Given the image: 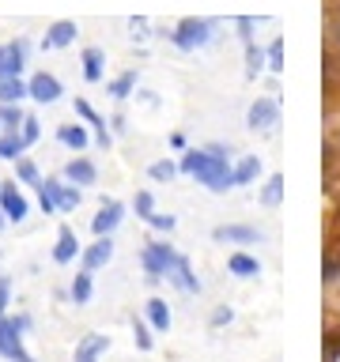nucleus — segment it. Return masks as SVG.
<instances>
[{"label":"nucleus","instance_id":"nucleus-1","mask_svg":"<svg viewBox=\"0 0 340 362\" xmlns=\"http://www.w3.org/2000/svg\"><path fill=\"white\" fill-rule=\"evenodd\" d=\"M178 170L189 177H197L208 192H227L234 189V166L227 155H215L208 147H186L178 158Z\"/></svg>","mask_w":340,"mask_h":362},{"label":"nucleus","instance_id":"nucleus-2","mask_svg":"<svg viewBox=\"0 0 340 362\" xmlns=\"http://www.w3.org/2000/svg\"><path fill=\"white\" fill-rule=\"evenodd\" d=\"M30 328V317L19 313V317H0V355L8 362H34L30 351L23 347V332Z\"/></svg>","mask_w":340,"mask_h":362},{"label":"nucleus","instance_id":"nucleus-3","mask_svg":"<svg viewBox=\"0 0 340 362\" xmlns=\"http://www.w3.org/2000/svg\"><path fill=\"white\" fill-rule=\"evenodd\" d=\"M178 260H181V253L170 242H147L144 253H140V264H144V272H147V279H152V283L174 276Z\"/></svg>","mask_w":340,"mask_h":362},{"label":"nucleus","instance_id":"nucleus-4","mask_svg":"<svg viewBox=\"0 0 340 362\" xmlns=\"http://www.w3.org/2000/svg\"><path fill=\"white\" fill-rule=\"evenodd\" d=\"M170 42L178 49H200V45L212 42V23L208 19H181L174 27V34H170Z\"/></svg>","mask_w":340,"mask_h":362},{"label":"nucleus","instance_id":"nucleus-5","mask_svg":"<svg viewBox=\"0 0 340 362\" xmlns=\"http://www.w3.org/2000/svg\"><path fill=\"white\" fill-rule=\"evenodd\" d=\"M0 211L8 215V223H23L30 215V204L16 181H0Z\"/></svg>","mask_w":340,"mask_h":362},{"label":"nucleus","instance_id":"nucleus-6","mask_svg":"<svg viewBox=\"0 0 340 362\" xmlns=\"http://www.w3.org/2000/svg\"><path fill=\"white\" fill-rule=\"evenodd\" d=\"M42 185H45V192L53 197L57 211H76L79 200H84L79 185H72V181H64V177H42Z\"/></svg>","mask_w":340,"mask_h":362},{"label":"nucleus","instance_id":"nucleus-7","mask_svg":"<svg viewBox=\"0 0 340 362\" xmlns=\"http://www.w3.org/2000/svg\"><path fill=\"white\" fill-rule=\"evenodd\" d=\"M246 124L254 132H272L280 124V106H276V98H257L254 106L246 110Z\"/></svg>","mask_w":340,"mask_h":362},{"label":"nucleus","instance_id":"nucleus-8","mask_svg":"<svg viewBox=\"0 0 340 362\" xmlns=\"http://www.w3.org/2000/svg\"><path fill=\"white\" fill-rule=\"evenodd\" d=\"M27 90H30L34 102H42V106H50V102H57V98L64 95L61 79H57L53 72H34V76L27 79Z\"/></svg>","mask_w":340,"mask_h":362},{"label":"nucleus","instance_id":"nucleus-9","mask_svg":"<svg viewBox=\"0 0 340 362\" xmlns=\"http://www.w3.org/2000/svg\"><path fill=\"white\" fill-rule=\"evenodd\" d=\"M121 219H125V204L121 200H106L95 211V219H91V230H95V238H106V234H113L121 226Z\"/></svg>","mask_w":340,"mask_h":362},{"label":"nucleus","instance_id":"nucleus-10","mask_svg":"<svg viewBox=\"0 0 340 362\" xmlns=\"http://www.w3.org/2000/svg\"><path fill=\"white\" fill-rule=\"evenodd\" d=\"M212 238H215V242H234V245H254V242H265V234H261L257 226H242V223L215 226Z\"/></svg>","mask_w":340,"mask_h":362},{"label":"nucleus","instance_id":"nucleus-11","mask_svg":"<svg viewBox=\"0 0 340 362\" xmlns=\"http://www.w3.org/2000/svg\"><path fill=\"white\" fill-rule=\"evenodd\" d=\"M27 68V42H8L0 45V76H23Z\"/></svg>","mask_w":340,"mask_h":362},{"label":"nucleus","instance_id":"nucleus-12","mask_svg":"<svg viewBox=\"0 0 340 362\" xmlns=\"http://www.w3.org/2000/svg\"><path fill=\"white\" fill-rule=\"evenodd\" d=\"M79 260H84V268L87 272H98V268H106L110 260H113V238L106 234V238H95L84 253H79Z\"/></svg>","mask_w":340,"mask_h":362},{"label":"nucleus","instance_id":"nucleus-13","mask_svg":"<svg viewBox=\"0 0 340 362\" xmlns=\"http://www.w3.org/2000/svg\"><path fill=\"white\" fill-rule=\"evenodd\" d=\"M79 38V27L72 19H57V23H50V30H45V38H42V45L45 49H64V45H72Z\"/></svg>","mask_w":340,"mask_h":362},{"label":"nucleus","instance_id":"nucleus-14","mask_svg":"<svg viewBox=\"0 0 340 362\" xmlns=\"http://www.w3.org/2000/svg\"><path fill=\"white\" fill-rule=\"evenodd\" d=\"M110 351V336H102V332H91V336H84L76 344V355H72V362H98L102 355Z\"/></svg>","mask_w":340,"mask_h":362},{"label":"nucleus","instance_id":"nucleus-15","mask_svg":"<svg viewBox=\"0 0 340 362\" xmlns=\"http://www.w3.org/2000/svg\"><path fill=\"white\" fill-rule=\"evenodd\" d=\"M84 253V245H79V238L72 226H61V234H57V245H53V260L57 264H72V260Z\"/></svg>","mask_w":340,"mask_h":362},{"label":"nucleus","instance_id":"nucleus-16","mask_svg":"<svg viewBox=\"0 0 340 362\" xmlns=\"http://www.w3.org/2000/svg\"><path fill=\"white\" fill-rule=\"evenodd\" d=\"M64 181H72V185L87 189V185H95V181H98V170H95V163H91V158H72V163L64 166Z\"/></svg>","mask_w":340,"mask_h":362},{"label":"nucleus","instance_id":"nucleus-17","mask_svg":"<svg viewBox=\"0 0 340 362\" xmlns=\"http://www.w3.org/2000/svg\"><path fill=\"white\" fill-rule=\"evenodd\" d=\"M57 140H61L64 147H72V151H84V147L91 144V132H87L79 121H68V124H61V129H57Z\"/></svg>","mask_w":340,"mask_h":362},{"label":"nucleus","instance_id":"nucleus-18","mask_svg":"<svg viewBox=\"0 0 340 362\" xmlns=\"http://www.w3.org/2000/svg\"><path fill=\"white\" fill-rule=\"evenodd\" d=\"M76 113H79V117H84V121L91 124V129H95V140H98L102 147H110V132H106V121H102L98 113L91 110V102H87V98H76Z\"/></svg>","mask_w":340,"mask_h":362},{"label":"nucleus","instance_id":"nucleus-19","mask_svg":"<svg viewBox=\"0 0 340 362\" xmlns=\"http://www.w3.org/2000/svg\"><path fill=\"white\" fill-rule=\"evenodd\" d=\"M102 72H106V53H102L98 45H87L84 49V79L87 83H98Z\"/></svg>","mask_w":340,"mask_h":362},{"label":"nucleus","instance_id":"nucleus-20","mask_svg":"<svg viewBox=\"0 0 340 362\" xmlns=\"http://www.w3.org/2000/svg\"><path fill=\"white\" fill-rule=\"evenodd\" d=\"M23 98H30V90H27V79L23 76H0V102H19Z\"/></svg>","mask_w":340,"mask_h":362},{"label":"nucleus","instance_id":"nucleus-21","mask_svg":"<svg viewBox=\"0 0 340 362\" xmlns=\"http://www.w3.org/2000/svg\"><path fill=\"white\" fill-rule=\"evenodd\" d=\"M227 268H231L238 279H254V276H261V260L249 257V253H231V257H227Z\"/></svg>","mask_w":340,"mask_h":362},{"label":"nucleus","instance_id":"nucleus-22","mask_svg":"<svg viewBox=\"0 0 340 362\" xmlns=\"http://www.w3.org/2000/svg\"><path fill=\"white\" fill-rule=\"evenodd\" d=\"M144 313H147V325H152L155 332H166V328H170V305L163 298H147Z\"/></svg>","mask_w":340,"mask_h":362},{"label":"nucleus","instance_id":"nucleus-23","mask_svg":"<svg viewBox=\"0 0 340 362\" xmlns=\"http://www.w3.org/2000/svg\"><path fill=\"white\" fill-rule=\"evenodd\" d=\"M170 279H174L186 294H200V279H197V272H193V264L186 257L178 260V268H174V276H170Z\"/></svg>","mask_w":340,"mask_h":362},{"label":"nucleus","instance_id":"nucleus-24","mask_svg":"<svg viewBox=\"0 0 340 362\" xmlns=\"http://www.w3.org/2000/svg\"><path fill=\"white\" fill-rule=\"evenodd\" d=\"M91 291H95V283H91V272H76V279H72V287H68V298H72L76 305H87L91 302Z\"/></svg>","mask_w":340,"mask_h":362},{"label":"nucleus","instance_id":"nucleus-25","mask_svg":"<svg viewBox=\"0 0 340 362\" xmlns=\"http://www.w3.org/2000/svg\"><path fill=\"white\" fill-rule=\"evenodd\" d=\"M23 151H27V144H23L19 132H0V158H4V163L23 158Z\"/></svg>","mask_w":340,"mask_h":362},{"label":"nucleus","instance_id":"nucleus-26","mask_svg":"<svg viewBox=\"0 0 340 362\" xmlns=\"http://www.w3.org/2000/svg\"><path fill=\"white\" fill-rule=\"evenodd\" d=\"M268 68V53L261 49L257 42H246V76L254 79V76H261Z\"/></svg>","mask_w":340,"mask_h":362},{"label":"nucleus","instance_id":"nucleus-27","mask_svg":"<svg viewBox=\"0 0 340 362\" xmlns=\"http://www.w3.org/2000/svg\"><path fill=\"white\" fill-rule=\"evenodd\" d=\"M23 121H27V113H23L16 102H0V129H4V132H19Z\"/></svg>","mask_w":340,"mask_h":362},{"label":"nucleus","instance_id":"nucleus-28","mask_svg":"<svg viewBox=\"0 0 340 362\" xmlns=\"http://www.w3.org/2000/svg\"><path fill=\"white\" fill-rule=\"evenodd\" d=\"M257 174H261V158L246 155L242 163L234 166V185H249V181H257Z\"/></svg>","mask_w":340,"mask_h":362},{"label":"nucleus","instance_id":"nucleus-29","mask_svg":"<svg viewBox=\"0 0 340 362\" xmlns=\"http://www.w3.org/2000/svg\"><path fill=\"white\" fill-rule=\"evenodd\" d=\"M280 200H283V174H272L265 181V189H261V204H265V208H276Z\"/></svg>","mask_w":340,"mask_h":362},{"label":"nucleus","instance_id":"nucleus-30","mask_svg":"<svg viewBox=\"0 0 340 362\" xmlns=\"http://www.w3.org/2000/svg\"><path fill=\"white\" fill-rule=\"evenodd\" d=\"M132 90H136V68H132V72H125V76H118V79H110V95L118 102H125Z\"/></svg>","mask_w":340,"mask_h":362},{"label":"nucleus","instance_id":"nucleus-31","mask_svg":"<svg viewBox=\"0 0 340 362\" xmlns=\"http://www.w3.org/2000/svg\"><path fill=\"white\" fill-rule=\"evenodd\" d=\"M147 174H152V181H174L181 170H178L174 158H159V163H152V170H147Z\"/></svg>","mask_w":340,"mask_h":362},{"label":"nucleus","instance_id":"nucleus-32","mask_svg":"<svg viewBox=\"0 0 340 362\" xmlns=\"http://www.w3.org/2000/svg\"><path fill=\"white\" fill-rule=\"evenodd\" d=\"M132 208H136V215H140V219L147 223V219L155 215V197H152L147 189H140V192H136V200H132Z\"/></svg>","mask_w":340,"mask_h":362},{"label":"nucleus","instance_id":"nucleus-33","mask_svg":"<svg viewBox=\"0 0 340 362\" xmlns=\"http://www.w3.org/2000/svg\"><path fill=\"white\" fill-rule=\"evenodd\" d=\"M152 332H155V328L147 321H132V339H136V347H140V351H152V344H155Z\"/></svg>","mask_w":340,"mask_h":362},{"label":"nucleus","instance_id":"nucleus-34","mask_svg":"<svg viewBox=\"0 0 340 362\" xmlns=\"http://www.w3.org/2000/svg\"><path fill=\"white\" fill-rule=\"evenodd\" d=\"M16 177H19V181H27L30 189L42 181V177H38V166H34L30 158H16Z\"/></svg>","mask_w":340,"mask_h":362},{"label":"nucleus","instance_id":"nucleus-35","mask_svg":"<svg viewBox=\"0 0 340 362\" xmlns=\"http://www.w3.org/2000/svg\"><path fill=\"white\" fill-rule=\"evenodd\" d=\"M19 136H23V144H38V136H42V124H38V117H30V113H27V121H23L19 124Z\"/></svg>","mask_w":340,"mask_h":362},{"label":"nucleus","instance_id":"nucleus-36","mask_svg":"<svg viewBox=\"0 0 340 362\" xmlns=\"http://www.w3.org/2000/svg\"><path fill=\"white\" fill-rule=\"evenodd\" d=\"M265 53H268V72H283V42L272 38V45Z\"/></svg>","mask_w":340,"mask_h":362},{"label":"nucleus","instance_id":"nucleus-37","mask_svg":"<svg viewBox=\"0 0 340 362\" xmlns=\"http://www.w3.org/2000/svg\"><path fill=\"white\" fill-rule=\"evenodd\" d=\"M147 226H155V230L170 234V230H174V226H178V219H174V215H163V211H155L152 219H147Z\"/></svg>","mask_w":340,"mask_h":362},{"label":"nucleus","instance_id":"nucleus-38","mask_svg":"<svg viewBox=\"0 0 340 362\" xmlns=\"http://www.w3.org/2000/svg\"><path fill=\"white\" fill-rule=\"evenodd\" d=\"M8 302H11V279L0 272V317H8Z\"/></svg>","mask_w":340,"mask_h":362},{"label":"nucleus","instance_id":"nucleus-39","mask_svg":"<svg viewBox=\"0 0 340 362\" xmlns=\"http://www.w3.org/2000/svg\"><path fill=\"white\" fill-rule=\"evenodd\" d=\"M231 317H234V313L227 310V305H220V310L212 313V328H223V325H231Z\"/></svg>","mask_w":340,"mask_h":362},{"label":"nucleus","instance_id":"nucleus-40","mask_svg":"<svg viewBox=\"0 0 340 362\" xmlns=\"http://www.w3.org/2000/svg\"><path fill=\"white\" fill-rule=\"evenodd\" d=\"M4 226H8V215H4V211H0V230H4Z\"/></svg>","mask_w":340,"mask_h":362},{"label":"nucleus","instance_id":"nucleus-41","mask_svg":"<svg viewBox=\"0 0 340 362\" xmlns=\"http://www.w3.org/2000/svg\"><path fill=\"white\" fill-rule=\"evenodd\" d=\"M0 132H4V129H0Z\"/></svg>","mask_w":340,"mask_h":362}]
</instances>
